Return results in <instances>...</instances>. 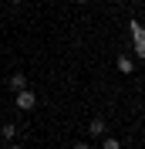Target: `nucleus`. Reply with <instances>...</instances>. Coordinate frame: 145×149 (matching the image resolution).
Instances as JSON below:
<instances>
[{"label": "nucleus", "instance_id": "obj_1", "mask_svg": "<svg viewBox=\"0 0 145 149\" xmlns=\"http://www.w3.org/2000/svg\"><path fill=\"white\" fill-rule=\"evenodd\" d=\"M14 102H17L20 112H34L37 109V92L34 88H20V92H14Z\"/></svg>", "mask_w": 145, "mask_h": 149}, {"label": "nucleus", "instance_id": "obj_2", "mask_svg": "<svg viewBox=\"0 0 145 149\" xmlns=\"http://www.w3.org/2000/svg\"><path fill=\"white\" fill-rule=\"evenodd\" d=\"M128 34L135 41V58H145V24L142 20H132L128 24Z\"/></svg>", "mask_w": 145, "mask_h": 149}, {"label": "nucleus", "instance_id": "obj_3", "mask_svg": "<svg viewBox=\"0 0 145 149\" xmlns=\"http://www.w3.org/2000/svg\"><path fill=\"white\" fill-rule=\"evenodd\" d=\"M105 132H108V119H105V115H95V119L88 122V136H95V139H101Z\"/></svg>", "mask_w": 145, "mask_h": 149}, {"label": "nucleus", "instance_id": "obj_4", "mask_svg": "<svg viewBox=\"0 0 145 149\" xmlns=\"http://www.w3.org/2000/svg\"><path fill=\"white\" fill-rule=\"evenodd\" d=\"M115 68L122 74H132V71H135V58H132V54H118L115 58Z\"/></svg>", "mask_w": 145, "mask_h": 149}, {"label": "nucleus", "instance_id": "obj_5", "mask_svg": "<svg viewBox=\"0 0 145 149\" xmlns=\"http://www.w3.org/2000/svg\"><path fill=\"white\" fill-rule=\"evenodd\" d=\"M7 88H10V92H20V88H27V74H24V71H14V74L7 78Z\"/></svg>", "mask_w": 145, "mask_h": 149}, {"label": "nucleus", "instance_id": "obj_6", "mask_svg": "<svg viewBox=\"0 0 145 149\" xmlns=\"http://www.w3.org/2000/svg\"><path fill=\"white\" fill-rule=\"evenodd\" d=\"M14 136H17V125H14V122H3V125H0V139H3V142H10Z\"/></svg>", "mask_w": 145, "mask_h": 149}, {"label": "nucleus", "instance_id": "obj_7", "mask_svg": "<svg viewBox=\"0 0 145 149\" xmlns=\"http://www.w3.org/2000/svg\"><path fill=\"white\" fill-rule=\"evenodd\" d=\"M101 149H122V142H118L115 136H108V132H105V136H101Z\"/></svg>", "mask_w": 145, "mask_h": 149}, {"label": "nucleus", "instance_id": "obj_8", "mask_svg": "<svg viewBox=\"0 0 145 149\" xmlns=\"http://www.w3.org/2000/svg\"><path fill=\"white\" fill-rule=\"evenodd\" d=\"M74 149H91V142H74Z\"/></svg>", "mask_w": 145, "mask_h": 149}, {"label": "nucleus", "instance_id": "obj_9", "mask_svg": "<svg viewBox=\"0 0 145 149\" xmlns=\"http://www.w3.org/2000/svg\"><path fill=\"white\" fill-rule=\"evenodd\" d=\"M74 3H78V7H88V3H91V0H74Z\"/></svg>", "mask_w": 145, "mask_h": 149}, {"label": "nucleus", "instance_id": "obj_10", "mask_svg": "<svg viewBox=\"0 0 145 149\" xmlns=\"http://www.w3.org/2000/svg\"><path fill=\"white\" fill-rule=\"evenodd\" d=\"M10 149H24V146H10Z\"/></svg>", "mask_w": 145, "mask_h": 149}, {"label": "nucleus", "instance_id": "obj_11", "mask_svg": "<svg viewBox=\"0 0 145 149\" xmlns=\"http://www.w3.org/2000/svg\"><path fill=\"white\" fill-rule=\"evenodd\" d=\"M10 3H20V0H10Z\"/></svg>", "mask_w": 145, "mask_h": 149}, {"label": "nucleus", "instance_id": "obj_12", "mask_svg": "<svg viewBox=\"0 0 145 149\" xmlns=\"http://www.w3.org/2000/svg\"><path fill=\"white\" fill-rule=\"evenodd\" d=\"M142 3H145V0H142Z\"/></svg>", "mask_w": 145, "mask_h": 149}]
</instances>
